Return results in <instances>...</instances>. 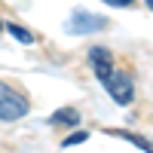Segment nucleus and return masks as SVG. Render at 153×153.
I'll list each match as a JSON object with an SVG mask.
<instances>
[{
	"label": "nucleus",
	"instance_id": "nucleus-1",
	"mask_svg": "<svg viewBox=\"0 0 153 153\" xmlns=\"http://www.w3.org/2000/svg\"><path fill=\"white\" fill-rule=\"evenodd\" d=\"M28 98H25L19 89H12L9 83H3L0 80V120L3 123H16V120H22L25 113H28Z\"/></svg>",
	"mask_w": 153,
	"mask_h": 153
},
{
	"label": "nucleus",
	"instance_id": "nucleus-2",
	"mask_svg": "<svg viewBox=\"0 0 153 153\" xmlns=\"http://www.w3.org/2000/svg\"><path fill=\"white\" fill-rule=\"evenodd\" d=\"M101 83H104V89L110 92V98L117 101V104H132V101H135V83H132L129 74L110 71V76H107V80H101Z\"/></svg>",
	"mask_w": 153,
	"mask_h": 153
},
{
	"label": "nucleus",
	"instance_id": "nucleus-3",
	"mask_svg": "<svg viewBox=\"0 0 153 153\" xmlns=\"http://www.w3.org/2000/svg\"><path fill=\"white\" fill-rule=\"evenodd\" d=\"M104 25H107V19L83 12V9H74V16L68 19V31L71 34H92V31H101Z\"/></svg>",
	"mask_w": 153,
	"mask_h": 153
},
{
	"label": "nucleus",
	"instance_id": "nucleus-4",
	"mask_svg": "<svg viewBox=\"0 0 153 153\" xmlns=\"http://www.w3.org/2000/svg\"><path fill=\"white\" fill-rule=\"evenodd\" d=\"M89 65H92V71H95L98 80H107L110 71H113V55H110V49L92 46V49H89Z\"/></svg>",
	"mask_w": 153,
	"mask_h": 153
},
{
	"label": "nucleus",
	"instance_id": "nucleus-5",
	"mask_svg": "<svg viewBox=\"0 0 153 153\" xmlns=\"http://www.w3.org/2000/svg\"><path fill=\"white\" fill-rule=\"evenodd\" d=\"M49 126H80V110L76 107H58L52 117H49Z\"/></svg>",
	"mask_w": 153,
	"mask_h": 153
},
{
	"label": "nucleus",
	"instance_id": "nucleus-6",
	"mask_svg": "<svg viewBox=\"0 0 153 153\" xmlns=\"http://www.w3.org/2000/svg\"><path fill=\"white\" fill-rule=\"evenodd\" d=\"M3 31H9V34L16 37L19 43H34V34H31L28 28H22V25H16V22H9V25H3Z\"/></svg>",
	"mask_w": 153,
	"mask_h": 153
},
{
	"label": "nucleus",
	"instance_id": "nucleus-7",
	"mask_svg": "<svg viewBox=\"0 0 153 153\" xmlns=\"http://www.w3.org/2000/svg\"><path fill=\"white\" fill-rule=\"evenodd\" d=\"M117 138H123V141H132L135 147H141V150H153V144L147 141V138H141V135H132V132H113Z\"/></svg>",
	"mask_w": 153,
	"mask_h": 153
},
{
	"label": "nucleus",
	"instance_id": "nucleus-8",
	"mask_svg": "<svg viewBox=\"0 0 153 153\" xmlns=\"http://www.w3.org/2000/svg\"><path fill=\"white\" fill-rule=\"evenodd\" d=\"M86 138H89L86 132H74V135H68V138H65V141H61V147H74V144H83V141H86Z\"/></svg>",
	"mask_w": 153,
	"mask_h": 153
},
{
	"label": "nucleus",
	"instance_id": "nucleus-9",
	"mask_svg": "<svg viewBox=\"0 0 153 153\" xmlns=\"http://www.w3.org/2000/svg\"><path fill=\"white\" fill-rule=\"evenodd\" d=\"M104 3H110V6H135V0H104Z\"/></svg>",
	"mask_w": 153,
	"mask_h": 153
},
{
	"label": "nucleus",
	"instance_id": "nucleus-10",
	"mask_svg": "<svg viewBox=\"0 0 153 153\" xmlns=\"http://www.w3.org/2000/svg\"><path fill=\"white\" fill-rule=\"evenodd\" d=\"M144 3H147V6H150V9H153V0H144Z\"/></svg>",
	"mask_w": 153,
	"mask_h": 153
},
{
	"label": "nucleus",
	"instance_id": "nucleus-11",
	"mask_svg": "<svg viewBox=\"0 0 153 153\" xmlns=\"http://www.w3.org/2000/svg\"><path fill=\"white\" fill-rule=\"evenodd\" d=\"M0 31H3V22H0Z\"/></svg>",
	"mask_w": 153,
	"mask_h": 153
}]
</instances>
